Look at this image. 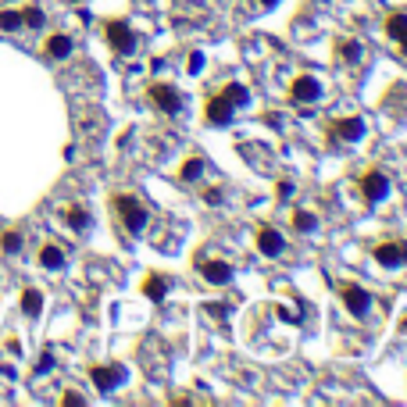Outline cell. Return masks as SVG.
<instances>
[{"label":"cell","mask_w":407,"mask_h":407,"mask_svg":"<svg viewBox=\"0 0 407 407\" xmlns=\"http://www.w3.org/2000/svg\"><path fill=\"white\" fill-rule=\"evenodd\" d=\"M339 296H343V304H347V311L357 314V318H364V314H368V307H372V293L364 290V286L347 283V286L339 290Z\"/></svg>","instance_id":"obj_5"},{"label":"cell","mask_w":407,"mask_h":407,"mask_svg":"<svg viewBox=\"0 0 407 407\" xmlns=\"http://www.w3.org/2000/svg\"><path fill=\"white\" fill-rule=\"evenodd\" d=\"M72 36H64V32H54V36H47V43H43V54L47 57H54V61H64V57H72Z\"/></svg>","instance_id":"obj_11"},{"label":"cell","mask_w":407,"mask_h":407,"mask_svg":"<svg viewBox=\"0 0 407 407\" xmlns=\"http://www.w3.org/2000/svg\"><path fill=\"white\" fill-rule=\"evenodd\" d=\"M146 97H150V104H154L161 115H179L182 111V93L171 82H154L146 90Z\"/></svg>","instance_id":"obj_2"},{"label":"cell","mask_w":407,"mask_h":407,"mask_svg":"<svg viewBox=\"0 0 407 407\" xmlns=\"http://www.w3.org/2000/svg\"><path fill=\"white\" fill-rule=\"evenodd\" d=\"M39 265L50 268V272L64 268V250H61L57 243H43V247H39Z\"/></svg>","instance_id":"obj_18"},{"label":"cell","mask_w":407,"mask_h":407,"mask_svg":"<svg viewBox=\"0 0 407 407\" xmlns=\"http://www.w3.org/2000/svg\"><path fill=\"white\" fill-rule=\"evenodd\" d=\"M222 97H225L232 107H247V104H250V90H247V86H240V82H229L225 90H222Z\"/></svg>","instance_id":"obj_19"},{"label":"cell","mask_w":407,"mask_h":407,"mask_svg":"<svg viewBox=\"0 0 407 407\" xmlns=\"http://www.w3.org/2000/svg\"><path fill=\"white\" fill-rule=\"evenodd\" d=\"M290 193H293V182H278V200H290Z\"/></svg>","instance_id":"obj_28"},{"label":"cell","mask_w":407,"mask_h":407,"mask_svg":"<svg viewBox=\"0 0 407 407\" xmlns=\"http://www.w3.org/2000/svg\"><path fill=\"white\" fill-rule=\"evenodd\" d=\"M21 29V11H0V32H18Z\"/></svg>","instance_id":"obj_24"},{"label":"cell","mask_w":407,"mask_h":407,"mask_svg":"<svg viewBox=\"0 0 407 407\" xmlns=\"http://www.w3.org/2000/svg\"><path fill=\"white\" fill-rule=\"evenodd\" d=\"M90 379H93V386L100 393H115L125 382V368L122 364H97V368H90Z\"/></svg>","instance_id":"obj_3"},{"label":"cell","mask_w":407,"mask_h":407,"mask_svg":"<svg viewBox=\"0 0 407 407\" xmlns=\"http://www.w3.org/2000/svg\"><path fill=\"white\" fill-rule=\"evenodd\" d=\"M332 133L347 143H357L364 136V122L361 118H339V122H332Z\"/></svg>","instance_id":"obj_14"},{"label":"cell","mask_w":407,"mask_h":407,"mask_svg":"<svg viewBox=\"0 0 407 407\" xmlns=\"http://www.w3.org/2000/svg\"><path fill=\"white\" fill-rule=\"evenodd\" d=\"M21 311H26L29 318H39V311H43V293H39V290H26V293H21Z\"/></svg>","instance_id":"obj_21"},{"label":"cell","mask_w":407,"mask_h":407,"mask_svg":"<svg viewBox=\"0 0 407 407\" xmlns=\"http://www.w3.org/2000/svg\"><path fill=\"white\" fill-rule=\"evenodd\" d=\"M261 4H265V8H272V4H278V0H261Z\"/></svg>","instance_id":"obj_30"},{"label":"cell","mask_w":407,"mask_h":407,"mask_svg":"<svg viewBox=\"0 0 407 407\" xmlns=\"http://www.w3.org/2000/svg\"><path fill=\"white\" fill-rule=\"evenodd\" d=\"M111 207H115V214H118V222H122V229L125 232H143L146 229V218H150V214H146V207L133 197V193H118V197L111 200Z\"/></svg>","instance_id":"obj_1"},{"label":"cell","mask_w":407,"mask_h":407,"mask_svg":"<svg viewBox=\"0 0 407 407\" xmlns=\"http://www.w3.org/2000/svg\"><path fill=\"white\" fill-rule=\"evenodd\" d=\"M386 36H390L397 47L407 54V15H393V18H386Z\"/></svg>","instance_id":"obj_15"},{"label":"cell","mask_w":407,"mask_h":407,"mask_svg":"<svg viewBox=\"0 0 407 407\" xmlns=\"http://www.w3.org/2000/svg\"><path fill=\"white\" fill-rule=\"evenodd\" d=\"M168 290H171V278L161 275V272H154V275H146V278H143V296L158 300V304L168 296Z\"/></svg>","instance_id":"obj_13"},{"label":"cell","mask_w":407,"mask_h":407,"mask_svg":"<svg viewBox=\"0 0 407 407\" xmlns=\"http://www.w3.org/2000/svg\"><path fill=\"white\" fill-rule=\"evenodd\" d=\"M257 250H261L265 257H283V250H286V236L278 232V229H272V225H265L261 232H257Z\"/></svg>","instance_id":"obj_8"},{"label":"cell","mask_w":407,"mask_h":407,"mask_svg":"<svg viewBox=\"0 0 407 407\" xmlns=\"http://www.w3.org/2000/svg\"><path fill=\"white\" fill-rule=\"evenodd\" d=\"M290 97H293L296 104H314V100L321 97V82H318L314 75H296L293 86H290Z\"/></svg>","instance_id":"obj_7"},{"label":"cell","mask_w":407,"mask_h":407,"mask_svg":"<svg viewBox=\"0 0 407 407\" xmlns=\"http://www.w3.org/2000/svg\"><path fill=\"white\" fill-rule=\"evenodd\" d=\"M104 32H107V43H111V47H115L118 54H133V50H136V32L129 29L125 21H118V18H115V21H107V29H104Z\"/></svg>","instance_id":"obj_4"},{"label":"cell","mask_w":407,"mask_h":407,"mask_svg":"<svg viewBox=\"0 0 407 407\" xmlns=\"http://www.w3.org/2000/svg\"><path fill=\"white\" fill-rule=\"evenodd\" d=\"M50 364H54V357H50V354H43L39 364H36V372H50Z\"/></svg>","instance_id":"obj_27"},{"label":"cell","mask_w":407,"mask_h":407,"mask_svg":"<svg viewBox=\"0 0 407 407\" xmlns=\"http://www.w3.org/2000/svg\"><path fill=\"white\" fill-rule=\"evenodd\" d=\"M61 404H64V407H82L86 400H82L79 393H64V397H61Z\"/></svg>","instance_id":"obj_26"},{"label":"cell","mask_w":407,"mask_h":407,"mask_svg":"<svg viewBox=\"0 0 407 407\" xmlns=\"http://www.w3.org/2000/svg\"><path fill=\"white\" fill-rule=\"evenodd\" d=\"M64 222H68L75 232H86L93 225V218H90V211H86L82 204H72V207H64Z\"/></svg>","instance_id":"obj_16"},{"label":"cell","mask_w":407,"mask_h":407,"mask_svg":"<svg viewBox=\"0 0 407 407\" xmlns=\"http://www.w3.org/2000/svg\"><path fill=\"white\" fill-rule=\"evenodd\" d=\"M336 54H339V61L357 64V61L364 57V43H361V39H339V43H336Z\"/></svg>","instance_id":"obj_17"},{"label":"cell","mask_w":407,"mask_h":407,"mask_svg":"<svg viewBox=\"0 0 407 407\" xmlns=\"http://www.w3.org/2000/svg\"><path fill=\"white\" fill-rule=\"evenodd\" d=\"M232 111H236V107H232V104L218 93V97H211V100H207V107H204V118H207L211 125H229V122H232Z\"/></svg>","instance_id":"obj_9"},{"label":"cell","mask_w":407,"mask_h":407,"mask_svg":"<svg viewBox=\"0 0 407 407\" xmlns=\"http://www.w3.org/2000/svg\"><path fill=\"white\" fill-rule=\"evenodd\" d=\"M0 250H4V254H18L21 250V232H4V236H0Z\"/></svg>","instance_id":"obj_25"},{"label":"cell","mask_w":407,"mask_h":407,"mask_svg":"<svg viewBox=\"0 0 407 407\" xmlns=\"http://www.w3.org/2000/svg\"><path fill=\"white\" fill-rule=\"evenodd\" d=\"M293 229H296V232H314V229H318V218H314L311 211H296V214H293Z\"/></svg>","instance_id":"obj_22"},{"label":"cell","mask_w":407,"mask_h":407,"mask_svg":"<svg viewBox=\"0 0 407 407\" xmlns=\"http://www.w3.org/2000/svg\"><path fill=\"white\" fill-rule=\"evenodd\" d=\"M204 200H207V204H222V193H218V189H207Z\"/></svg>","instance_id":"obj_29"},{"label":"cell","mask_w":407,"mask_h":407,"mask_svg":"<svg viewBox=\"0 0 407 407\" xmlns=\"http://www.w3.org/2000/svg\"><path fill=\"white\" fill-rule=\"evenodd\" d=\"M43 21H47L43 8H26V11H21V26H29V29H43Z\"/></svg>","instance_id":"obj_23"},{"label":"cell","mask_w":407,"mask_h":407,"mask_svg":"<svg viewBox=\"0 0 407 407\" xmlns=\"http://www.w3.org/2000/svg\"><path fill=\"white\" fill-rule=\"evenodd\" d=\"M375 261L386 265V268L407 265V243H379L375 247Z\"/></svg>","instance_id":"obj_10"},{"label":"cell","mask_w":407,"mask_h":407,"mask_svg":"<svg viewBox=\"0 0 407 407\" xmlns=\"http://www.w3.org/2000/svg\"><path fill=\"white\" fill-rule=\"evenodd\" d=\"M204 176V158H186L182 168H179V179L182 182H197Z\"/></svg>","instance_id":"obj_20"},{"label":"cell","mask_w":407,"mask_h":407,"mask_svg":"<svg viewBox=\"0 0 407 407\" xmlns=\"http://www.w3.org/2000/svg\"><path fill=\"white\" fill-rule=\"evenodd\" d=\"M386 193H390V179H386L382 171H368V176H361V197L368 204H379Z\"/></svg>","instance_id":"obj_6"},{"label":"cell","mask_w":407,"mask_h":407,"mask_svg":"<svg viewBox=\"0 0 407 407\" xmlns=\"http://www.w3.org/2000/svg\"><path fill=\"white\" fill-rule=\"evenodd\" d=\"M200 275L207 278L211 286H225L232 278V265L229 261H200Z\"/></svg>","instance_id":"obj_12"}]
</instances>
